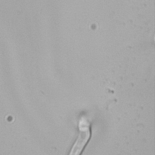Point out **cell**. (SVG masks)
Masks as SVG:
<instances>
[]
</instances>
